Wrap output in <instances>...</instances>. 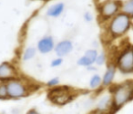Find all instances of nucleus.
<instances>
[{"mask_svg": "<svg viewBox=\"0 0 133 114\" xmlns=\"http://www.w3.org/2000/svg\"><path fill=\"white\" fill-rule=\"evenodd\" d=\"M111 93L113 109L118 110L122 108L133 99V82L126 81L120 84L115 85Z\"/></svg>", "mask_w": 133, "mask_h": 114, "instance_id": "obj_1", "label": "nucleus"}, {"mask_svg": "<svg viewBox=\"0 0 133 114\" xmlns=\"http://www.w3.org/2000/svg\"><path fill=\"white\" fill-rule=\"evenodd\" d=\"M130 22V18L128 15L124 13L118 14L111 20L109 24V33L113 37L121 36L129 29Z\"/></svg>", "mask_w": 133, "mask_h": 114, "instance_id": "obj_2", "label": "nucleus"}, {"mask_svg": "<svg viewBox=\"0 0 133 114\" xmlns=\"http://www.w3.org/2000/svg\"><path fill=\"white\" fill-rule=\"evenodd\" d=\"M8 99H20L26 97L30 93V90L24 82L18 79L8 81L6 83Z\"/></svg>", "mask_w": 133, "mask_h": 114, "instance_id": "obj_3", "label": "nucleus"}, {"mask_svg": "<svg viewBox=\"0 0 133 114\" xmlns=\"http://www.w3.org/2000/svg\"><path fill=\"white\" fill-rule=\"evenodd\" d=\"M48 98L54 104L65 105L73 99V95L66 87H54L48 92Z\"/></svg>", "mask_w": 133, "mask_h": 114, "instance_id": "obj_4", "label": "nucleus"}, {"mask_svg": "<svg viewBox=\"0 0 133 114\" xmlns=\"http://www.w3.org/2000/svg\"><path fill=\"white\" fill-rule=\"evenodd\" d=\"M118 68L123 74H129L133 72V47L126 48L118 58Z\"/></svg>", "mask_w": 133, "mask_h": 114, "instance_id": "obj_5", "label": "nucleus"}, {"mask_svg": "<svg viewBox=\"0 0 133 114\" xmlns=\"http://www.w3.org/2000/svg\"><path fill=\"white\" fill-rule=\"evenodd\" d=\"M17 72L16 68L8 62H4L0 64V81H11L17 79Z\"/></svg>", "mask_w": 133, "mask_h": 114, "instance_id": "obj_6", "label": "nucleus"}, {"mask_svg": "<svg viewBox=\"0 0 133 114\" xmlns=\"http://www.w3.org/2000/svg\"><path fill=\"white\" fill-rule=\"evenodd\" d=\"M118 8H119V6H118V2H116V1H108V2L104 3L102 5L101 8H100L101 17L105 19L110 18L118 12Z\"/></svg>", "mask_w": 133, "mask_h": 114, "instance_id": "obj_7", "label": "nucleus"}, {"mask_svg": "<svg viewBox=\"0 0 133 114\" xmlns=\"http://www.w3.org/2000/svg\"><path fill=\"white\" fill-rule=\"evenodd\" d=\"M97 56H98V52L96 50H88L84 56L78 59V64L81 65V66H90L96 62Z\"/></svg>", "mask_w": 133, "mask_h": 114, "instance_id": "obj_8", "label": "nucleus"}, {"mask_svg": "<svg viewBox=\"0 0 133 114\" xmlns=\"http://www.w3.org/2000/svg\"><path fill=\"white\" fill-rule=\"evenodd\" d=\"M72 49H73L72 43L69 40H64V41H61L60 43H58V44L56 45L55 52L57 56L62 57L66 54H69V53L72 51Z\"/></svg>", "mask_w": 133, "mask_h": 114, "instance_id": "obj_9", "label": "nucleus"}, {"mask_svg": "<svg viewBox=\"0 0 133 114\" xmlns=\"http://www.w3.org/2000/svg\"><path fill=\"white\" fill-rule=\"evenodd\" d=\"M37 49L41 53H48L54 49V41L51 36L42 38L37 44Z\"/></svg>", "mask_w": 133, "mask_h": 114, "instance_id": "obj_10", "label": "nucleus"}, {"mask_svg": "<svg viewBox=\"0 0 133 114\" xmlns=\"http://www.w3.org/2000/svg\"><path fill=\"white\" fill-rule=\"evenodd\" d=\"M111 109H113L112 98H111V96H104V97L98 101V106H97V111L106 114L107 111H109Z\"/></svg>", "mask_w": 133, "mask_h": 114, "instance_id": "obj_11", "label": "nucleus"}, {"mask_svg": "<svg viewBox=\"0 0 133 114\" xmlns=\"http://www.w3.org/2000/svg\"><path fill=\"white\" fill-rule=\"evenodd\" d=\"M115 72H116V67L112 64L109 65L106 71L105 74H104L103 79H102V83L104 86H108V85L111 84L113 79H114Z\"/></svg>", "mask_w": 133, "mask_h": 114, "instance_id": "obj_12", "label": "nucleus"}, {"mask_svg": "<svg viewBox=\"0 0 133 114\" xmlns=\"http://www.w3.org/2000/svg\"><path fill=\"white\" fill-rule=\"evenodd\" d=\"M63 10H64V4L59 3V4H57V5H55V6H51V7L48 10L46 14H48V15H49V17H57L61 15Z\"/></svg>", "mask_w": 133, "mask_h": 114, "instance_id": "obj_13", "label": "nucleus"}, {"mask_svg": "<svg viewBox=\"0 0 133 114\" xmlns=\"http://www.w3.org/2000/svg\"><path fill=\"white\" fill-rule=\"evenodd\" d=\"M122 11L128 15L133 17V0H128L122 6Z\"/></svg>", "mask_w": 133, "mask_h": 114, "instance_id": "obj_14", "label": "nucleus"}, {"mask_svg": "<svg viewBox=\"0 0 133 114\" xmlns=\"http://www.w3.org/2000/svg\"><path fill=\"white\" fill-rule=\"evenodd\" d=\"M102 83V79L99 75L95 74L92 76V78L89 81V86L91 89H97L100 86V84Z\"/></svg>", "mask_w": 133, "mask_h": 114, "instance_id": "obj_15", "label": "nucleus"}, {"mask_svg": "<svg viewBox=\"0 0 133 114\" xmlns=\"http://www.w3.org/2000/svg\"><path fill=\"white\" fill-rule=\"evenodd\" d=\"M36 54V49L33 47H29L25 51L24 54H23V60L24 61H28V60L32 59Z\"/></svg>", "mask_w": 133, "mask_h": 114, "instance_id": "obj_16", "label": "nucleus"}, {"mask_svg": "<svg viewBox=\"0 0 133 114\" xmlns=\"http://www.w3.org/2000/svg\"><path fill=\"white\" fill-rule=\"evenodd\" d=\"M8 99V90H6V83H0V100Z\"/></svg>", "mask_w": 133, "mask_h": 114, "instance_id": "obj_17", "label": "nucleus"}, {"mask_svg": "<svg viewBox=\"0 0 133 114\" xmlns=\"http://www.w3.org/2000/svg\"><path fill=\"white\" fill-rule=\"evenodd\" d=\"M105 60H106V57L104 53H100L99 55L97 56V59H96V63L98 65H101L105 63Z\"/></svg>", "mask_w": 133, "mask_h": 114, "instance_id": "obj_18", "label": "nucleus"}, {"mask_svg": "<svg viewBox=\"0 0 133 114\" xmlns=\"http://www.w3.org/2000/svg\"><path fill=\"white\" fill-rule=\"evenodd\" d=\"M59 83V80H58V78H53V79H51V80H49V81L48 82V83H46V85H48V87H56V86H57V84Z\"/></svg>", "mask_w": 133, "mask_h": 114, "instance_id": "obj_19", "label": "nucleus"}, {"mask_svg": "<svg viewBox=\"0 0 133 114\" xmlns=\"http://www.w3.org/2000/svg\"><path fill=\"white\" fill-rule=\"evenodd\" d=\"M62 62H63V60L61 59V58H57V59H55V60H53V61H52L51 66L52 67H57V66H59L61 63H62Z\"/></svg>", "mask_w": 133, "mask_h": 114, "instance_id": "obj_20", "label": "nucleus"}, {"mask_svg": "<svg viewBox=\"0 0 133 114\" xmlns=\"http://www.w3.org/2000/svg\"><path fill=\"white\" fill-rule=\"evenodd\" d=\"M26 114H39V112L37 111V110H34V109H32V110H29L28 112H26Z\"/></svg>", "mask_w": 133, "mask_h": 114, "instance_id": "obj_21", "label": "nucleus"}, {"mask_svg": "<svg viewBox=\"0 0 133 114\" xmlns=\"http://www.w3.org/2000/svg\"><path fill=\"white\" fill-rule=\"evenodd\" d=\"M85 18H86V20H87V21H90L91 19H92V17H91V15L89 13H86Z\"/></svg>", "mask_w": 133, "mask_h": 114, "instance_id": "obj_22", "label": "nucleus"}, {"mask_svg": "<svg viewBox=\"0 0 133 114\" xmlns=\"http://www.w3.org/2000/svg\"><path fill=\"white\" fill-rule=\"evenodd\" d=\"M89 114H104V113H101V112H98V111H93V112H91V113H89Z\"/></svg>", "mask_w": 133, "mask_h": 114, "instance_id": "obj_23", "label": "nucleus"}]
</instances>
